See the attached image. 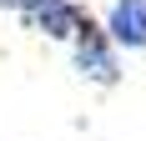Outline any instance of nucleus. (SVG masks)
Here are the masks:
<instances>
[{
	"mask_svg": "<svg viewBox=\"0 0 146 141\" xmlns=\"http://www.w3.org/2000/svg\"><path fill=\"white\" fill-rule=\"evenodd\" d=\"M71 56H76V70L91 86H116L121 81V45L111 41L106 20H96V15H81V25L71 35Z\"/></svg>",
	"mask_w": 146,
	"mask_h": 141,
	"instance_id": "f257e3e1",
	"label": "nucleus"
},
{
	"mask_svg": "<svg viewBox=\"0 0 146 141\" xmlns=\"http://www.w3.org/2000/svg\"><path fill=\"white\" fill-rule=\"evenodd\" d=\"M81 5L76 0H30L25 10H20V20H25L35 35H45V41H71L76 25H81Z\"/></svg>",
	"mask_w": 146,
	"mask_h": 141,
	"instance_id": "f03ea898",
	"label": "nucleus"
},
{
	"mask_svg": "<svg viewBox=\"0 0 146 141\" xmlns=\"http://www.w3.org/2000/svg\"><path fill=\"white\" fill-rule=\"evenodd\" d=\"M106 30L121 51H146V0H111Z\"/></svg>",
	"mask_w": 146,
	"mask_h": 141,
	"instance_id": "7ed1b4c3",
	"label": "nucleus"
},
{
	"mask_svg": "<svg viewBox=\"0 0 146 141\" xmlns=\"http://www.w3.org/2000/svg\"><path fill=\"white\" fill-rule=\"evenodd\" d=\"M25 5H30V0H0V10H10V15H20Z\"/></svg>",
	"mask_w": 146,
	"mask_h": 141,
	"instance_id": "20e7f679",
	"label": "nucleus"
}]
</instances>
